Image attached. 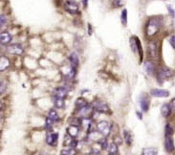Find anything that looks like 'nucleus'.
I'll return each instance as SVG.
<instances>
[{"label": "nucleus", "instance_id": "nucleus-1", "mask_svg": "<svg viewBox=\"0 0 175 155\" xmlns=\"http://www.w3.org/2000/svg\"><path fill=\"white\" fill-rule=\"evenodd\" d=\"M160 26H161V22L157 17H151L147 21V27H145V33H147V37L151 38L153 35H155L159 32Z\"/></svg>", "mask_w": 175, "mask_h": 155}, {"label": "nucleus", "instance_id": "nucleus-2", "mask_svg": "<svg viewBox=\"0 0 175 155\" xmlns=\"http://www.w3.org/2000/svg\"><path fill=\"white\" fill-rule=\"evenodd\" d=\"M97 130L104 137H108L111 132V125L106 121H101L98 122L97 125Z\"/></svg>", "mask_w": 175, "mask_h": 155}, {"label": "nucleus", "instance_id": "nucleus-3", "mask_svg": "<svg viewBox=\"0 0 175 155\" xmlns=\"http://www.w3.org/2000/svg\"><path fill=\"white\" fill-rule=\"evenodd\" d=\"M92 107L94 108L95 111L99 113H103V114H108L110 112V109H109V106L107 105V103H105L103 101H95L92 103Z\"/></svg>", "mask_w": 175, "mask_h": 155}, {"label": "nucleus", "instance_id": "nucleus-4", "mask_svg": "<svg viewBox=\"0 0 175 155\" xmlns=\"http://www.w3.org/2000/svg\"><path fill=\"white\" fill-rule=\"evenodd\" d=\"M63 8L67 13L71 14H77L79 10V4L76 1H74V0H67V1H65Z\"/></svg>", "mask_w": 175, "mask_h": 155}, {"label": "nucleus", "instance_id": "nucleus-5", "mask_svg": "<svg viewBox=\"0 0 175 155\" xmlns=\"http://www.w3.org/2000/svg\"><path fill=\"white\" fill-rule=\"evenodd\" d=\"M172 74H173L172 70L169 69V68H161V69H159L158 73H157V78H158L159 81H161V84H162L163 81H165L166 79H169V77H171Z\"/></svg>", "mask_w": 175, "mask_h": 155}, {"label": "nucleus", "instance_id": "nucleus-6", "mask_svg": "<svg viewBox=\"0 0 175 155\" xmlns=\"http://www.w3.org/2000/svg\"><path fill=\"white\" fill-rule=\"evenodd\" d=\"M139 103H140L142 110H143L144 112H147L149 109V104H150V100L148 98V95L144 94V93L141 94L139 98Z\"/></svg>", "mask_w": 175, "mask_h": 155}, {"label": "nucleus", "instance_id": "nucleus-7", "mask_svg": "<svg viewBox=\"0 0 175 155\" xmlns=\"http://www.w3.org/2000/svg\"><path fill=\"white\" fill-rule=\"evenodd\" d=\"M7 52L12 54V55L21 56L24 53V50L19 44H13V45H9L7 47Z\"/></svg>", "mask_w": 175, "mask_h": 155}, {"label": "nucleus", "instance_id": "nucleus-8", "mask_svg": "<svg viewBox=\"0 0 175 155\" xmlns=\"http://www.w3.org/2000/svg\"><path fill=\"white\" fill-rule=\"evenodd\" d=\"M57 139H58V133H57V132H49V133H47V135H46V143L48 144L49 146H51V147L57 146Z\"/></svg>", "mask_w": 175, "mask_h": 155}, {"label": "nucleus", "instance_id": "nucleus-9", "mask_svg": "<svg viewBox=\"0 0 175 155\" xmlns=\"http://www.w3.org/2000/svg\"><path fill=\"white\" fill-rule=\"evenodd\" d=\"M150 95L156 98H166L169 96V92L165 89H152L150 91Z\"/></svg>", "mask_w": 175, "mask_h": 155}, {"label": "nucleus", "instance_id": "nucleus-10", "mask_svg": "<svg viewBox=\"0 0 175 155\" xmlns=\"http://www.w3.org/2000/svg\"><path fill=\"white\" fill-rule=\"evenodd\" d=\"M147 50H148V54L151 57H156L158 55V45L157 42L151 41L148 43L147 46Z\"/></svg>", "mask_w": 175, "mask_h": 155}, {"label": "nucleus", "instance_id": "nucleus-11", "mask_svg": "<svg viewBox=\"0 0 175 155\" xmlns=\"http://www.w3.org/2000/svg\"><path fill=\"white\" fill-rule=\"evenodd\" d=\"M165 147H166V150L167 152H173L175 150V147H174V143H173V140L171 138V136H166V142H165Z\"/></svg>", "mask_w": 175, "mask_h": 155}, {"label": "nucleus", "instance_id": "nucleus-12", "mask_svg": "<svg viewBox=\"0 0 175 155\" xmlns=\"http://www.w3.org/2000/svg\"><path fill=\"white\" fill-rule=\"evenodd\" d=\"M94 110V108L92 107V105H87L86 107H84L81 110H79V113H81V116L85 118V119H89L91 116H92V111Z\"/></svg>", "mask_w": 175, "mask_h": 155}, {"label": "nucleus", "instance_id": "nucleus-13", "mask_svg": "<svg viewBox=\"0 0 175 155\" xmlns=\"http://www.w3.org/2000/svg\"><path fill=\"white\" fill-rule=\"evenodd\" d=\"M54 95L61 99H65L68 95V90L65 87H57L54 92Z\"/></svg>", "mask_w": 175, "mask_h": 155}, {"label": "nucleus", "instance_id": "nucleus-14", "mask_svg": "<svg viewBox=\"0 0 175 155\" xmlns=\"http://www.w3.org/2000/svg\"><path fill=\"white\" fill-rule=\"evenodd\" d=\"M64 146L66 147H75L78 146V141L76 140V138H73L70 135H66L64 139Z\"/></svg>", "mask_w": 175, "mask_h": 155}, {"label": "nucleus", "instance_id": "nucleus-15", "mask_svg": "<svg viewBox=\"0 0 175 155\" xmlns=\"http://www.w3.org/2000/svg\"><path fill=\"white\" fill-rule=\"evenodd\" d=\"M10 65L11 63L8 57H6L5 56H2L1 59H0V70H1V72L6 71L10 67Z\"/></svg>", "mask_w": 175, "mask_h": 155}, {"label": "nucleus", "instance_id": "nucleus-16", "mask_svg": "<svg viewBox=\"0 0 175 155\" xmlns=\"http://www.w3.org/2000/svg\"><path fill=\"white\" fill-rule=\"evenodd\" d=\"M67 133H68V135H70L71 137H73V138H77L79 133V127L70 125V127L67 128Z\"/></svg>", "mask_w": 175, "mask_h": 155}, {"label": "nucleus", "instance_id": "nucleus-17", "mask_svg": "<svg viewBox=\"0 0 175 155\" xmlns=\"http://www.w3.org/2000/svg\"><path fill=\"white\" fill-rule=\"evenodd\" d=\"M69 61H70V64L73 68H76L79 66V56L76 52H73L70 57H69Z\"/></svg>", "mask_w": 175, "mask_h": 155}, {"label": "nucleus", "instance_id": "nucleus-18", "mask_svg": "<svg viewBox=\"0 0 175 155\" xmlns=\"http://www.w3.org/2000/svg\"><path fill=\"white\" fill-rule=\"evenodd\" d=\"M12 39H13V37L9 33H7V32H4V33L0 35V41H1L3 45L9 44V43L12 41Z\"/></svg>", "mask_w": 175, "mask_h": 155}, {"label": "nucleus", "instance_id": "nucleus-19", "mask_svg": "<svg viewBox=\"0 0 175 155\" xmlns=\"http://www.w3.org/2000/svg\"><path fill=\"white\" fill-rule=\"evenodd\" d=\"M171 112H172V110H171L170 104H169V103H165L161 107V113L163 115V117H165V118L169 117V115H170Z\"/></svg>", "mask_w": 175, "mask_h": 155}, {"label": "nucleus", "instance_id": "nucleus-20", "mask_svg": "<svg viewBox=\"0 0 175 155\" xmlns=\"http://www.w3.org/2000/svg\"><path fill=\"white\" fill-rule=\"evenodd\" d=\"M87 105H88V103H87V101L85 99L79 98L78 100L76 101V108L78 110H81L84 107H86Z\"/></svg>", "mask_w": 175, "mask_h": 155}, {"label": "nucleus", "instance_id": "nucleus-21", "mask_svg": "<svg viewBox=\"0 0 175 155\" xmlns=\"http://www.w3.org/2000/svg\"><path fill=\"white\" fill-rule=\"evenodd\" d=\"M54 105L56 108H63L65 105V103H64V99H61V98H58V97H54Z\"/></svg>", "mask_w": 175, "mask_h": 155}, {"label": "nucleus", "instance_id": "nucleus-22", "mask_svg": "<svg viewBox=\"0 0 175 155\" xmlns=\"http://www.w3.org/2000/svg\"><path fill=\"white\" fill-rule=\"evenodd\" d=\"M118 153H119V147H118V146H117V144L111 143L110 146H109L108 154L109 155H116Z\"/></svg>", "mask_w": 175, "mask_h": 155}, {"label": "nucleus", "instance_id": "nucleus-23", "mask_svg": "<svg viewBox=\"0 0 175 155\" xmlns=\"http://www.w3.org/2000/svg\"><path fill=\"white\" fill-rule=\"evenodd\" d=\"M154 69H155V66L151 61H147V62H145V71H147V73L148 75H150V76L153 75V73H154Z\"/></svg>", "mask_w": 175, "mask_h": 155}, {"label": "nucleus", "instance_id": "nucleus-24", "mask_svg": "<svg viewBox=\"0 0 175 155\" xmlns=\"http://www.w3.org/2000/svg\"><path fill=\"white\" fill-rule=\"evenodd\" d=\"M60 154H63V155H74V154H76V150H75L74 147H64V149H61Z\"/></svg>", "mask_w": 175, "mask_h": 155}, {"label": "nucleus", "instance_id": "nucleus-25", "mask_svg": "<svg viewBox=\"0 0 175 155\" xmlns=\"http://www.w3.org/2000/svg\"><path fill=\"white\" fill-rule=\"evenodd\" d=\"M123 139H125V142L127 144L128 146L131 145V143H132V135H131V133L127 130H123Z\"/></svg>", "mask_w": 175, "mask_h": 155}, {"label": "nucleus", "instance_id": "nucleus-26", "mask_svg": "<svg viewBox=\"0 0 175 155\" xmlns=\"http://www.w3.org/2000/svg\"><path fill=\"white\" fill-rule=\"evenodd\" d=\"M157 152V149H154V147H147V149H144L142 154L143 155H156Z\"/></svg>", "mask_w": 175, "mask_h": 155}, {"label": "nucleus", "instance_id": "nucleus-27", "mask_svg": "<svg viewBox=\"0 0 175 155\" xmlns=\"http://www.w3.org/2000/svg\"><path fill=\"white\" fill-rule=\"evenodd\" d=\"M49 117L52 119L54 122H58V121L60 120V116H58V114L57 113V111L55 110V109H51L49 111Z\"/></svg>", "mask_w": 175, "mask_h": 155}, {"label": "nucleus", "instance_id": "nucleus-28", "mask_svg": "<svg viewBox=\"0 0 175 155\" xmlns=\"http://www.w3.org/2000/svg\"><path fill=\"white\" fill-rule=\"evenodd\" d=\"M130 47L132 49V51L134 53H137L138 52V46H137V38L133 37L130 38Z\"/></svg>", "mask_w": 175, "mask_h": 155}, {"label": "nucleus", "instance_id": "nucleus-29", "mask_svg": "<svg viewBox=\"0 0 175 155\" xmlns=\"http://www.w3.org/2000/svg\"><path fill=\"white\" fill-rule=\"evenodd\" d=\"M121 20H122L123 25L126 26V25H127V10L126 9H123V10L122 16H121Z\"/></svg>", "mask_w": 175, "mask_h": 155}, {"label": "nucleus", "instance_id": "nucleus-30", "mask_svg": "<svg viewBox=\"0 0 175 155\" xmlns=\"http://www.w3.org/2000/svg\"><path fill=\"white\" fill-rule=\"evenodd\" d=\"M81 124H82V121H81V118L76 117V118L71 119L70 125H77V127H81Z\"/></svg>", "mask_w": 175, "mask_h": 155}, {"label": "nucleus", "instance_id": "nucleus-31", "mask_svg": "<svg viewBox=\"0 0 175 155\" xmlns=\"http://www.w3.org/2000/svg\"><path fill=\"white\" fill-rule=\"evenodd\" d=\"M99 144H100V146H101V149H106L107 147H108V142H107L106 137H104V138H101L100 141H99Z\"/></svg>", "mask_w": 175, "mask_h": 155}, {"label": "nucleus", "instance_id": "nucleus-32", "mask_svg": "<svg viewBox=\"0 0 175 155\" xmlns=\"http://www.w3.org/2000/svg\"><path fill=\"white\" fill-rule=\"evenodd\" d=\"M165 135L166 136H172L173 135V128L171 127V125L169 124H167L166 125L165 128Z\"/></svg>", "mask_w": 175, "mask_h": 155}, {"label": "nucleus", "instance_id": "nucleus-33", "mask_svg": "<svg viewBox=\"0 0 175 155\" xmlns=\"http://www.w3.org/2000/svg\"><path fill=\"white\" fill-rule=\"evenodd\" d=\"M53 124H54V121L51 119L50 117H48L46 119V122H45V127H46V129H52V127H53Z\"/></svg>", "mask_w": 175, "mask_h": 155}, {"label": "nucleus", "instance_id": "nucleus-34", "mask_svg": "<svg viewBox=\"0 0 175 155\" xmlns=\"http://www.w3.org/2000/svg\"><path fill=\"white\" fill-rule=\"evenodd\" d=\"M137 38V46H138V51H139L140 53V61L143 60V48H142V45H141V41H140V39L136 38Z\"/></svg>", "mask_w": 175, "mask_h": 155}, {"label": "nucleus", "instance_id": "nucleus-35", "mask_svg": "<svg viewBox=\"0 0 175 155\" xmlns=\"http://www.w3.org/2000/svg\"><path fill=\"white\" fill-rule=\"evenodd\" d=\"M7 22V18L4 14H1V16H0V24H1V27H4L5 24Z\"/></svg>", "mask_w": 175, "mask_h": 155}, {"label": "nucleus", "instance_id": "nucleus-36", "mask_svg": "<svg viewBox=\"0 0 175 155\" xmlns=\"http://www.w3.org/2000/svg\"><path fill=\"white\" fill-rule=\"evenodd\" d=\"M113 6H114L115 8H119V7L123 6L122 0H114V1H113Z\"/></svg>", "mask_w": 175, "mask_h": 155}, {"label": "nucleus", "instance_id": "nucleus-37", "mask_svg": "<svg viewBox=\"0 0 175 155\" xmlns=\"http://www.w3.org/2000/svg\"><path fill=\"white\" fill-rule=\"evenodd\" d=\"M169 43L170 45L172 46V48L175 49V35H171L169 38Z\"/></svg>", "mask_w": 175, "mask_h": 155}, {"label": "nucleus", "instance_id": "nucleus-38", "mask_svg": "<svg viewBox=\"0 0 175 155\" xmlns=\"http://www.w3.org/2000/svg\"><path fill=\"white\" fill-rule=\"evenodd\" d=\"M5 89H6V82L4 81H1V85H0V91H1V93H4Z\"/></svg>", "mask_w": 175, "mask_h": 155}, {"label": "nucleus", "instance_id": "nucleus-39", "mask_svg": "<svg viewBox=\"0 0 175 155\" xmlns=\"http://www.w3.org/2000/svg\"><path fill=\"white\" fill-rule=\"evenodd\" d=\"M170 107H171V110H172V112L175 113V98L171 100V102H170Z\"/></svg>", "mask_w": 175, "mask_h": 155}, {"label": "nucleus", "instance_id": "nucleus-40", "mask_svg": "<svg viewBox=\"0 0 175 155\" xmlns=\"http://www.w3.org/2000/svg\"><path fill=\"white\" fill-rule=\"evenodd\" d=\"M167 10H169V13L171 14V16L172 17H175V11L171 8L170 6H167Z\"/></svg>", "mask_w": 175, "mask_h": 155}, {"label": "nucleus", "instance_id": "nucleus-41", "mask_svg": "<svg viewBox=\"0 0 175 155\" xmlns=\"http://www.w3.org/2000/svg\"><path fill=\"white\" fill-rule=\"evenodd\" d=\"M90 154H101V151L98 149H92V151L90 152Z\"/></svg>", "mask_w": 175, "mask_h": 155}, {"label": "nucleus", "instance_id": "nucleus-42", "mask_svg": "<svg viewBox=\"0 0 175 155\" xmlns=\"http://www.w3.org/2000/svg\"><path fill=\"white\" fill-rule=\"evenodd\" d=\"M82 4H83V7L86 8V7L88 6V0H82Z\"/></svg>", "mask_w": 175, "mask_h": 155}, {"label": "nucleus", "instance_id": "nucleus-43", "mask_svg": "<svg viewBox=\"0 0 175 155\" xmlns=\"http://www.w3.org/2000/svg\"><path fill=\"white\" fill-rule=\"evenodd\" d=\"M136 113H137L138 118H139L140 120H142V119H143V116H142V113H141V112H136Z\"/></svg>", "mask_w": 175, "mask_h": 155}, {"label": "nucleus", "instance_id": "nucleus-44", "mask_svg": "<svg viewBox=\"0 0 175 155\" xmlns=\"http://www.w3.org/2000/svg\"><path fill=\"white\" fill-rule=\"evenodd\" d=\"M88 28H89V35H91L92 34V32H91V25L90 24H88Z\"/></svg>", "mask_w": 175, "mask_h": 155}]
</instances>
